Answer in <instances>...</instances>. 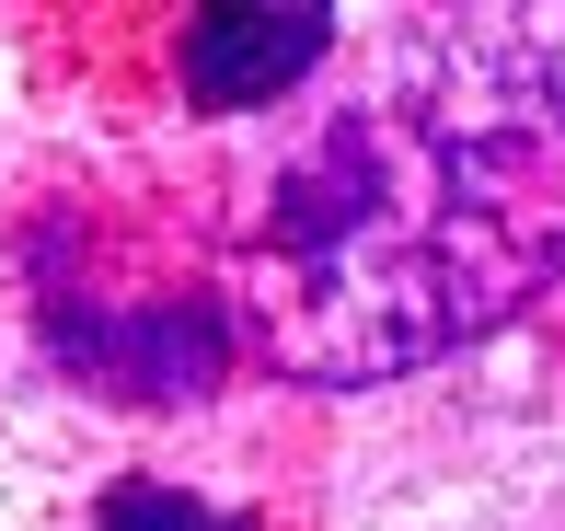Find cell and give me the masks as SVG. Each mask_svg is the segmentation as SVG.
<instances>
[{
	"mask_svg": "<svg viewBox=\"0 0 565 531\" xmlns=\"http://www.w3.org/2000/svg\"><path fill=\"white\" fill-rule=\"evenodd\" d=\"M243 209V312L277 370L370 382L484 336L565 266V35L404 12L335 35Z\"/></svg>",
	"mask_w": 565,
	"mask_h": 531,
	"instance_id": "1",
	"label": "cell"
},
{
	"mask_svg": "<svg viewBox=\"0 0 565 531\" xmlns=\"http://www.w3.org/2000/svg\"><path fill=\"white\" fill-rule=\"evenodd\" d=\"M335 12H196L185 23V105L209 116H266L335 59Z\"/></svg>",
	"mask_w": 565,
	"mask_h": 531,
	"instance_id": "2",
	"label": "cell"
},
{
	"mask_svg": "<svg viewBox=\"0 0 565 531\" xmlns=\"http://www.w3.org/2000/svg\"><path fill=\"white\" fill-rule=\"evenodd\" d=\"M105 531H231V520L196 509L185 486H116V497H105Z\"/></svg>",
	"mask_w": 565,
	"mask_h": 531,
	"instance_id": "3",
	"label": "cell"
}]
</instances>
